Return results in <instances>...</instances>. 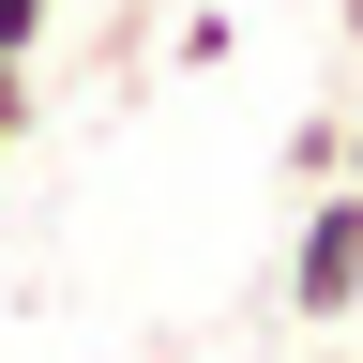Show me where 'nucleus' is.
I'll list each match as a JSON object with an SVG mask.
<instances>
[{"instance_id":"1","label":"nucleus","mask_w":363,"mask_h":363,"mask_svg":"<svg viewBox=\"0 0 363 363\" xmlns=\"http://www.w3.org/2000/svg\"><path fill=\"white\" fill-rule=\"evenodd\" d=\"M288 318L303 333H348L363 318V182H318L288 227Z\"/></svg>"},{"instance_id":"2","label":"nucleus","mask_w":363,"mask_h":363,"mask_svg":"<svg viewBox=\"0 0 363 363\" xmlns=\"http://www.w3.org/2000/svg\"><path fill=\"white\" fill-rule=\"evenodd\" d=\"M45 16H61V0H0V61H30V45H45Z\"/></svg>"},{"instance_id":"3","label":"nucleus","mask_w":363,"mask_h":363,"mask_svg":"<svg viewBox=\"0 0 363 363\" xmlns=\"http://www.w3.org/2000/svg\"><path fill=\"white\" fill-rule=\"evenodd\" d=\"M30 136V61H0V152Z\"/></svg>"},{"instance_id":"4","label":"nucleus","mask_w":363,"mask_h":363,"mask_svg":"<svg viewBox=\"0 0 363 363\" xmlns=\"http://www.w3.org/2000/svg\"><path fill=\"white\" fill-rule=\"evenodd\" d=\"M333 182H363V106H333Z\"/></svg>"},{"instance_id":"5","label":"nucleus","mask_w":363,"mask_h":363,"mask_svg":"<svg viewBox=\"0 0 363 363\" xmlns=\"http://www.w3.org/2000/svg\"><path fill=\"white\" fill-rule=\"evenodd\" d=\"M303 363H363V348H333V333H318V348H303Z\"/></svg>"},{"instance_id":"6","label":"nucleus","mask_w":363,"mask_h":363,"mask_svg":"<svg viewBox=\"0 0 363 363\" xmlns=\"http://www.w3.org/2000/svg\"><path fill=\"white\" fill-rule=\"evenodd\" d=\"M348 45H363V0H348Z\"/></svg>"},{"instance_id":"7","label":"nucleus","mask_w":363,"mask_h":363,"mask_svg":"<svg viewBox=\"0 0 363 363\" xmlns=\"http://www.w3.org/2000/svg\"><path fill=\"white\" fill-rule=\"evenodd\" d=\"M348 348H363V318H348Z\"/></svg>"}]
</instances>
